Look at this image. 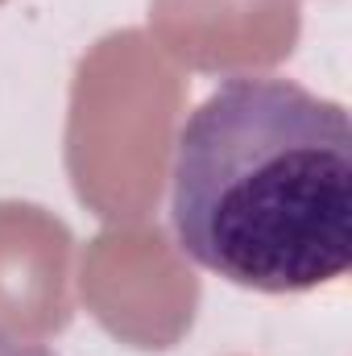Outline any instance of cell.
I'll return each mask as SVG.
<instances>
[{"instance_id": "1", "label": "cell", "mask_w": 352, "mask_h": 356, "mask_svg": "<svg viewBox=\"0 0 352 356\" xmlns=\"http://www.w3.org/2000/svg\"><path fill=\"white\" fill-rule=\"evenodd\" d=\"M170 224L195 266L303 294L352 266V120L282 75H232L182 124Z\"/></svg>"}]
</instances>
